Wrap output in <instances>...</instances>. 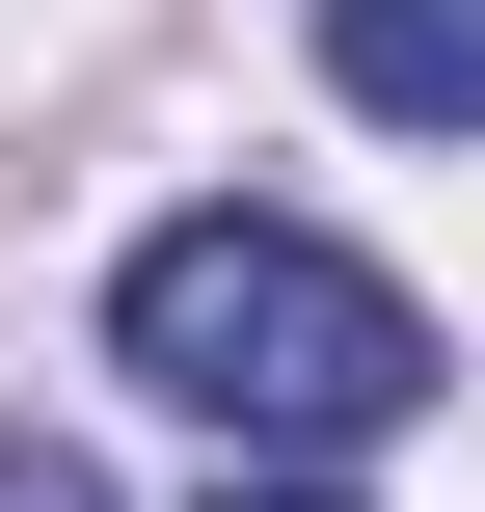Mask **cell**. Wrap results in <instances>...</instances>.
Segmentation results:
<instances>
[{"mask_svg": "<svg viewBox=\"0 0 485 512\" xmlns=\"http://www.w3.org/2000/svg\"><path fill=\"white\" fill-rule=\"evenodd\" d=\"M108 378H162V405L243 432V459H351V432L432 405V297L351 270L324 216H162V243L108 270Z\"/></svg>", "mask_w": 485, "mask_h": 512, "instance_id": "cell-1", "label": "cell"}, {"mask_svg": "<svg viewBox=\"0 0 485 512\" xmlns=\"http://www.w3.org/2000/svg\"><path fill=\"white\" fill-rule=\"evenodd\" d=\"M324 81L378 135H485V0H324Z\"/></svg>", "mask_w": 485, "mask_h": 512, "instance_id": "cell-2", "label": "cell"}, {"mask_svg": "<svg viewBox=\"0 0 485 512\" xmlns=\"http://www.w3.org/2000/svg\"><path fill=\"white\" fill-rule=\"evenodd\" d=\"M216 512H351V486H216Z\"/></svg>", "mask_w": 485, "mask_h": 512, "instance_id": "cell-3", "label": "cell"}]
</instances>
